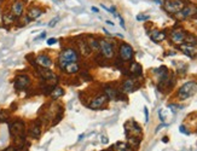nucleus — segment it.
<instances>
[{
    "label": "nucleus",
    "mask_w": 197,
    "mask_h": 151,
    "mask_svg": "<svg viewBox=\"0 0 197 151\" xmlns=\"http://www.w3.org/2000/svg\"><path fill=\"white\" fill-rule=\"evenodd\" d=\"M186 5L185 0H163L162 1V7L167 14L174 16L178 12Z\"/></svg>",
    "instance_id": "obj_3"
},
{
    "label": "nucleus",
    "mask_w": 197,
    "mask_h": 151,
    "mask_svg": "<svg viewBox=\"0 0 197 151\" xmlns=\"http://www.w3.org/2000/svg\"><path fill=\"white\" fill-rule=\"evenodd\" d=\"M4 151H17V150H16V149H15L14 146H10V147H7V149H5Z\"/></svg>",
    "instance_id": "obj_35"
},
{
    "label": "nucleus",
    "mask_w": 197,
    "mask_h": 151,
    "mask_svg": "<svg viewBox=\"0 0 197 151\" xmlns=\"http://www.w3.org/2000/svg\"><path fill=\"white\" fill-rule=\"evenodd\" d=\"M36 71L44 81L51 82V81H56L57 80V75L51 70V68H43V67H36Z\"/></svg>",
    "instance_id": "obj_13"
},
{
    "label": "nucleus",
    "mask_w": 197,
    "mask_h": 151,
    "mask_svg": "<svg viewBox=\"0 0 197 151\" xmlns=\"http://www.w3.org/2000/svg\"><path fill=\"white\" fill-rule=\"evenodd\" d=\"M141 65L139 64V63L137 62H132L129 65V73L133 75V76H139V75H141Z\"/></svg>",
    "instance_id": "obj_25"
},
{
    "label": "nucleus",
    "mask_w": 197,
    "mask_h": 151,
    "mask_svg": "<svg viewBox=\"0 0 197 151\" xmlns=\"http://www.w3.org/2000/svg\"><path fill=\"white\" fill-rule=\"evenodd\" d=\"M150 37H151V40L155 41V42H161V41H163L166 37H167V34L163 30L152 29V32L150 33Z\"/></svg>",
    "instance_id": "obj_18"
},
{
    "label": "nucleus",
    "mask_w": 197,
    "mask_h": 151,
    "mask_svg": "<svg viewBox=\"0 0 197 151\" xmlns=\"http://www.w3.org/2000/svg\"><path fill=\"white\" fill-rule=\"evenodd\" d=\"M45 37H46V32H43L40 35L36 37V40H43V39H45Z\"/></svg>",
    "instance_id": "obj_33"
},
{
    "label": "nucleus",
    "mask_w": 197,
    "mask_h": 151,
    "mask_svg": "<svg viewBox=\"0 0 197 151\" xmlns=\"http://www.w3.org/2000/svg\"><path fill=\"white\" fill-rule=\"evenodd\" d=\"M48 96L51 97V99L56 100V99H58V98H61V97L64 96V90L62 88L61 86H53V87L51 88Z\"/></svg>",
    "instance_id": "obj_20"
},
{
    "label": "nucleus",
    "mask_w": 197,
    "mask_h": 151,
    "mask_svg": "<svg viewBox=\"0 0 197 151\" xmlns=\"http://www.w3.org/2000/svg\"><path fill=\"white\" fill-rule=\"evenodd\" d=\"M184 44H188V45H197V37L193 36L192 34H186V37H185V41Z\"/></svg>",
    "instance_id": "obj_27"
},
{
    "label": "nucleus",
    "mask_w": 197,
    "mask_h": 151,
    "mask_svg": "<svg viewBox=\"0 0 197 151\" xmlns=\"http://www.w3.org/2000/svg\"><path fill=\"white\" fill-rule=\"evenodd\" d=\"M91 10H92V11H93V12H95V14H98V12H99V9H98L97 6H92V7H91Z\"/></svg>",
    "instance_id": "obj_34"
},
{
    "label": "nucleus",
    "mask_w": 197,
    "mask_h": 151,
    "mask_svg": "<svg viewBox=\"0 0 197 151\" xmlns=\"http://www.w3.org/2000/svg\"><path fill=\"white\" fill-rule=\"evenodd\" d=\"M58 42V40L56 39V37H50V39H47V41H46V44L48 45V46H52V45H55V44H57Z\"/></svg>",
    "instance_id": "obj_29"
},
{
    "label": "nucleus",
    "mask_w": 197,
    "mask_h": 151,
    "mask_svg": "<svg viewBox=\"0 0 197 151\" xmlns=\"http://www.w3.org/2000/svg\"><path fill=\"white\" fill-rule=\"evenodd\" d=\"M34 63L36 67H43V68H51L53 65V60L46 53H40L34 58Z\"/></svg>",
    "instance_id": "obj_14"
},
{
    "label": "nucleus",
    "mask_w": 197,
    "mask_h": 151,
    "mask_svg": "<svg viewBox=\"0 0 197 151\" xmlns=\"http://www.w3.org/2000/svg\"><path fill=\"white\" fill-rule=\"evenodd\" d=\"M186 34L188 33L183 28H174V29H172V32H170L169 39L175 45H181V44H184V41H185Z\"/></svg>",
    "instance_id": "obj_11"
},
{
    "label": "nucleus",
    "mask_w": 197,
    "mask_h": 151,
    "mask_svg": "<svg viewBox=\"0 0 197 151\" xmlns=\"http://www.w3.org/2000/svg\"><path fill=\"white\" fill-rule=\"evenodd\" d=\"M76 46H77L79 50H80L81 55H84V57H88L92 53V51H91V48H89V46H88L85 37H79V39L76 40Z\"/></svg>",
    "instance_id": "obj_16"
},
{
    "label": "nucleus",
    "mask_w": 197,
    "mask_h": 151,
    "mask_svg": "<svg viewBox=\"0 0 197 151\" xmlns=\"http://www.w3.org/2000/svg\"><path fill=\"white\" fill-rule=\"evenodd\" d=\"M80 59L77 50L74 47H65L58 55V67L63 70L70 63H76Z\"/></svg>",
    "instance_id": "obj_1"
},
{
    "label": "nucleus",
    "mask_w": 197,
    "mask_h": 151,
    "mask_svg": "<svg viewBox=\"0 0 197 151\" xmlns=\"http://www.w3.org/2000/svg\"><path fill=\"white\" fill-rule=\"evenodd\" d=\"M180 50L185 53L186 56L193 58L197 56V48L193 46V45H188V44H181L180 45Z\"/></svg>",
    "instance_id": "obj_19"
},
{
    "label": "nucleus",
    "mask_w": 197,
    "mask_h": 151,
    "mask_svg": "<svg viewBox=\"0 0 197 151\" xmlns=\"http://www.w3.org/2000/svg\"><path fill=\"white\" fill-rule=\"evenodd\" d=\"M196 92H197V82L196 81H188L179 87L177 97L179 100H186V99L191 98Z\"/></svg>",
    "instance_id": "obj_2"
},
{
    "label": "nucleus",
    "mask_w": 197,
    "mask_h": 151,
    "mask_svg": "<svg viewBox=\"0 0 197 151\" xmlns=\"http://www.w3.org/2000/svg\"><path fill=\"white\" fill-rule=\"evenodd\" d=\"M119 56L122 62H131L134 57V50L127 42H121L119 46Z\"/></svg>",
    "instance_id": "obj_8"
},
{
    "label": "nucleus",
    "mask_w": 197,
    "mask_h": 151,
    "mask_svg": "<svg viewBox=\"0 0 197 151\" xmlns=\"http://www.w3.org/2000/svg\"><path fill=\"white\" fill-rule=\"evenodd\" d=\"M137 19L138 21H146V19H149V16L148 15H144V14H139L138 16H137Z\"/></svg>",
    "instance_id": "obj_30"
},
{
    "label": "nucleus",
    "mask_w": 197,
    "mask_h": 151,
    "mask_svg": "<svg viewBox=\"0 0 197 151\" xmlns=\"http://www.w3.org/2000/svg\"><path fill=\"white\" fill-rule=\"evenodd\" d=\"M179 131H180L181 133H185V134H190V132H189V131H188V129L185 128V126H184V124H183V126H180V127H179Z\"/></svg>",
    "instance_id": "obj_31"
},
{
    "label": "nucleus",
    "mask_w": 197,
    "mask_h": 151,
    "mask_svg": "<svg viewBox=\"0 0 197 151\" xmlns=\"http://www.w3.org/2000/svg\"><path fill=\"white\" fill-rule=\"evenodd\" d=\"M16 23H17V17L9 9H6L1 14V26L4 28H11L15 27Z\"/></svg>",
    "instance_id": "obj_10"
},
{
    "label": "nucleus",
    "mask_w": 197,
    "mask_h": 151,
    "mask_svg": "<svg viewBox=\"0 0 197 151\" xmlns=\"http://www.w3.org/2000/svg\"><path fill=\"white\" fill-rule=\"evenodd\" d=\"M32 80L27 74H19L14 80V87L16 91H25L30 86Z\"/></svg>",
    "instance_id": "obj_9"
},
{
    "label": "nucleus",
    "mask_w": 197,
    "mask_h": 151,
    "mask_svg": "<svg viewBox=\"0 0 197 151\" xmlns=\"http://www.w3.org/2000/svg\"><path fill=\"white\" fill-rule=\"evenodd\" d=\"M105 22H107V24H110V26L114 27V22H111V21H105Z\"/></svg>",
    "instance_id": "obj_37"
},
{
    "label": "nucleus",
    "mask_w": 197,
    "mask_h": 151,
    "mask_svg": "<svg viewBox=\"0 0 197 151\" xmlns=\"http://www.w3.org/2000/svg\"><path fill=\"white\" fill-rule=\"evenodd\" d=\"M197 16V5L193 3H186V5L184 6L178 14L174 15V17L178 21H184L188 18H193Z\"/></svg>",
    "instance_id": "obj_4"
},
{
    "label": "nucleus",
    "mask_w": 197,
    "mask_h": 151,
    "mask_svg": "<svg viewBox=\"0 0 197 151\" xmlns=\"http://www.w3.org/2000/svg\"><path fill=\"white\" fill-rule=\"evenodd\" d=\"M25 129V123L22 120H15L10 123V133L12 137H22Z\"/></svg>",
    "instance_id": "obj_12"
},
{
    "label": "nucleus",
    "mask_w": 197,
    "mask_h": 151,
    "mask_svg": "<svg viewBox=\"0 0 197 151\" xmlns=\"http://www.w3.org/2000/svg\"><path fill=\"white\" fill-rule=\"evenodd\" d=\"M12 14L17 18L22 17L25 14V9H27V0H11L9 3L7 7Z\"/></svg>",
    "instance_id": "obj_6"
},
{
    "label": "nucleus",
    "mask_w": 197,
    "mask_h": 151,
    "mask_svg": "<svg viewBox=\"0 0 197 151\" xmlns=\"http://www.w3.org/2000/svg\"><path fill=\"white\" fill-rule=\"evenodd\" d=\"M108 97L104 94V93H100V94H98V96H96L93 99H92V102L88 104V106L91 108V109H100V108H103L104 105H105L107 103H108Z\"/></svg>",
    "instance_id": "obj_15"
},
{
    "label": "nucleus",
    "mask_w": 197,
    "mask_h": 151,
    "mask_svg": "<svg viewBox=\"0 0 197 151\" xmlns=\"http://www.w3.org/2000/svg\"><path fill=\"white\" fill-rule=\"evenodd\" d=\"M29 134H30L33 138H35V139H38V138L41 135V124H40V122H34V123L30 126Z\"/></svg>",
    "instance_id": "obj_22"
},
{
    "label": "nucleus",
    "mask_w": 197,
    "mask_h": 151,
    "mask_svg": "<svg viewBox=\"0 0 197 151\" xmlns=\"http://www.w3.org/2000/svg\"><path fill=\"white\" fill-rule=\"evenodd\" d=\"M80 64L76 62V63H70V64H68L67 67H65L64 69H63V71L65 73V74H69V75H73V74H76V73H79L80 71Z\"/></svg>",
    "instance_id": "obj_23"
},
{
    "label": "nucleus",
    "mask_w": 197,
    "mask_h": 151,
    "mask_svg": "<svg viewBox=\"0 0 197 151\" xmlns=\"http://www.w3.org/2000/svg\"><path fill=\"white\" fill-rule=\"evenodd\" d=\"M32 21L27 17V15H23L22 17H19V18H17V23H16V27L17 28H22V27H25V26H28V24L30 23Z\"/></svg>",
    "instance_id": "obj_26"
},
{
    "label": "nucleus",
    "mask_w": 197,
    "mask_h": 151,
    "mask_svg": "<svg viewBox=\"0 0 197 151\" xmlns=\"http://www.w3.org/2000/svg\"><path fill=\"white\" fill-rule=\"evenodd\" d=\"M154 1H156L157 4H160V5H162V0H154Z\"/></svg>",
    "instance_id": "obj_38"
},
{
    "label": "nucleus",
    "mask_w": 197,
    "mask_h": 151,
    "mask_svg": "<svg viewBox=\"0 0 197 151\" xmlns=\"http://www.w3.org/2000/svg\"><path fill=\"white\" fill-rule=\"evenodd\" d=\"M120 24L122 26V28H125V21H123V18H122V17H120Z\"/></svg>",
    "instance_id": "obj_36"
},
{
    "label": "nucleus",
    "mask_w": 197,
    "mask_h": 151,
    "mask_svg": "<svg viewBox=\"0 0 197 151\" xmlns=\"http://www.w3.org/2000/svg\"><path fill=\"white\" fill-rule=\"evenodd\" d=\"M144 114H145V122H148L149 121V110L146 106L144 108Z\"/></svg>",
    "instance_id": "obj_32"
},
{
    "label": "nucleus",
    "mask_w": 197,
    "mask_h": 151,
    "mask_svg": "<svg viewBox=\"0 0 197 151\" xmlns=\"http://www.w3.org/2000/svg\"><path fill=\"white\" fill-rule=\"evenodd\" d=\"M89 48H91V51L92 52H98L99 51V39H96L95 36H87V39H86Z\"/></svg>",
    "instance_id": "obj_21"
},
{
    "label": "nucleus",
    "mask_w": 197,
    "mask_h": 151,
    "mask_svg": "<svg viewBox=\"0 0 197 151\" xmlns=\"http://www.w3.org/2000/svg\"><path fill=\"white\" fill-rule=\"evenodd\" d=\"M45 12H46V9L39 3H32L29 6H27V9H25V15H27V17L32 22L36 21L38 18H40Z\"/></svg>",
    "instance_id": "obj_5"
},
{
    "label": "nucleus",
    "mask_w": 197,
    "mask_h": 151,
    "mask_svg": "<svg viewBox=\"0 0 197 151\" xmlns=\"http://www.w3.org/2000/svg\"><path fill=\"white\" fill-rule=\"evenodd\" d=\"M58 21H59V17H58V16L55 17V18H52V19L50 21V23H48V27H51V28H52V27H55L56 24L58 23Z\"/></svg>",
    "instance_id": "obj_28"
},
{
    "label": "nucleus",
    "mask_w": 197,
    "mask_h": 151,
    "mask_svg": "<svg viewBox=\"0 0 197 151\" xmlns=\"http://www.w3.org/2000/svg\"><path fill=\"white\" fill-rule=\"evenodd\" d=\"M99 52L104 58L111 59L115 56V47L109 40L103 37V39H99Z\"/></svg>",
    "instance_id": "obj_7"
},
{
    "label": "nucleus",
    "mask_w": 197,
    "mask_h": 151,
    "mask_svg": "<svg viewBox=\"0 0 197 151\" xmlns=\"http://www.w3.org/2000/svg\"><path fill=\"white\" fill-rule=\"evenodd\" d=\"M137 88V83L133 79H127L122 82L121 85V90L126 93H131V92H133L134 90Z\"/></svg>",
    "instance_id": "obj_17"
},
{
    "label": "nucleus",
    "mask_w": 197,
    "mask_h": 151,
    "mask_svg": "<svg viewBox=\"0 0 197 151\" xmlns=\"http://www.w3.org/2000/svg\"><path fill=\"white\" fill-rule=\"evenodd\" d=\"M104 94H105L107 97H108V99H110V100H114V99H116V97H117V91H116V88L115 87H113V86H105L104 87V92H103Z\"/></svg>",
    "instance_id": "obj_24"
}]
</instances>
